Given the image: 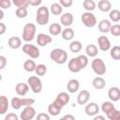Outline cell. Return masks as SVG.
Segmentation results:
<instances>
[{
    "label": "cell",
    "instance_id": "b9f144b4",
    "mask_svg": "<svg viewBox=\"0 0 120 120\" xmlns=\"http://www.w3.org/2000/svg\"><path fill=\"white\" fill-rule=\"evenodd\" d=\"M59 4L62 8H69L72 6L73 1L72 0H60Z\"/></svg>",
    "mask_w": 120,
    "mask_h": 120
},
{
    "label": "cell",
    "instance_id": "8d00e7d4",
    "mask_svg": "<svg viewBox=\"0 0 120 120\" xmlns=\"http://www.w3.org/2000/svg\"><path fill=\"white\" fill-rule=\"evenodd\" d=\"M28 14V10L26 8H17L16 11H15V15L17 18H20V19H22V18H25Z\"/></svg>",
    "mask_w": 120,
    "mask_h": 120
},
{
    "label": "cell",
    "instance_id": "4316f807",
    "mask_svg": "<svg viewBox=\"0 0 120 120\" xmlns=\"http://www.w3.org/2000/svg\"><path fill=\"white\" fill-rule=\"evenodd\" d=\"M61 111H62V108L59 107V106H58L56 103H54V102H52V103L48 106V112H49L51 115H52V116L58 115V114L61 112Z\"/></svg>",
    "mask_w": 120,
    "mask_h": 120
},
{
    "label": "cell",
    "instance_id": "7402d4cb",
    "mask_svg": "<svg viewBox=\"0 0 120 120\" xmlns=\"http://www.w3.org/2000/svg\"><path fill=\"white\" fill-rule=\"evenodd\" d=\"M9 107V101L6 96H0V114H5Z\"/></svg>",
    "mask_w": 120,
    "mask_h": 120
},
{
    "label": "cell",
    "instance_id": "83f0119b",
    "mask_svg": "<svg viewBox=\"0 0 120 120\" xmlns=\"http://www.w3.org/2000/svg\"><path fill=\"white\" fill-rule=\"evenodd\" d=\"M61 35H62V38L65 40H71L74 37V31L70 27H66L65 29L62 30Z\"/></svg>",
    "mask_w": 120,
    "mask_h": 120
},
{
    "label": "cell",
    "instance_id": "d4e9b609",
    "mask_svg": "<svg viewBox=\"0 0 120 120\" xmlns=\"http://www.w3.org/2000/svg\"><path fill=\"white\" fill-rule=\"evenodd\" d=\"M62 30L63 29L61 27V24H59L57 22H52L49 26V33L52 36H58L62 32Z\"/></svg>",
    "mask_w": 120,
    "mask_h": 120
},
{
    "label": "cell",
    "instance_id": "ac0fdd59",
    "mask_svg": "<svg viewBox=\"0 0 120 120\" xmlns=\"http://www.w3.org/2000/svg\"><path fill=\"white\" fill-rule=\"evenodd\" d=\"M108 97L112 101H118L120 99V89L116 86H112L108 91Z\"/></svg>",
    "mask_w": 120,
    "mask_h": 120
},
{
    "label": "cell",
    "instance_id": "9a60e30c",
    "mask_svg": "<svg viewBox=\"0 0 120 120\" xmlns=\"http://www.w3.org/2000/svg\"><path fill=\"white\" fill-rule=\"evenodd\" d=\"M52 41V38H51V36L43 34V33L38 34V37H37V43H38V45H39L41 47H44V46L48 45Z\"/></svg>",
    "mask_w": 120,
    "mask_h": 120
},
{
    "label": "cell",
    "instance_id": "7bdbcfd3",
    "mask_svg": "<svg viewBox=\"0 0 120 120\" xmlns=\"http://www.w3.org/2000/svg\"><path fill=\"white\" fill-rule=\"evenodd\" d=\"M36 120H50V115L45 112H40L36 116Z\"/></svg>",
    "mask_w": 120,
    "mask_h": 120
},
{
    "label": "cell",
    "instance_id": "836d02e7",
    "mask_svg": "<svg viewBox=\"0 0 120 120\" xmlns=\"http://www.w3.org/2000/svg\"><path fill=\"white\" fill-rule=\"evenodd\" d=\"M110 55L114 60L120 59V46H112V48L110 49Z\"/></svg>",
    "mask_w": 120,
    "mask_h": 120
},
{
    "label": "cell",
    "instance_id": "d6986e66",
    "mask_svg": "<svg viewBox=\"0 0 120 120\" xmlns=\"http://www.w3.org/2000/svg\"><path fill=\"white\" fill-rule=\"evenodd\" d=\"M92 85H93V87L95 89L101 90V89H103L106 86V82H105V80L101 76H97V77H95L93 79Z\"/></svg>",
    "mask_w": 120,
    "mask_h": 120
},
{
    "label": "cell",
    "instance_id": "60d3db41",
    "mask_svg": "<svg viewBox=\"0 0 120 120\" xmlns=\"http://www.w3.org/2000/svg\"><path fill=\"white\" fill-rule=\"evenodd\" d=\"M11 6L10 0H0V8H9Z\"/></svg>",
    "mask_w": 120,
    "mask_h": 120
},
{
    "label": "cell",
    "instance_id": "ab89813d",
    "mask_svg": "<svg viewBox=\"0 0 120 120\" xmlns=\"http://www.w3.org/2000/svg\"><path fill=\"white\" fill-rule=\"evenodd\" d=\"M17 8H26L29 6V1L28 0H13L12 2Z\"/></svg>",
    "mask_w": 120,
    "mask_h": 120
},
{
    "label": "cell",
    "instance_id": "816d5d0a",
    "mask_svg": "<svg viewBox=\"0 0 120 120\" xmlns=\"http://www.w3.org/2000/svg\"><path fill=\"white\" fill-rule=\"evenodd\" d=\"M1 81H2V75L0 74V82H1Z\"/></svg>",
    "mask_w": 120,
    "mask_h": 120
},
{
    "label": "cell",
    "instance_id": "f907efd6",
    "mask_svg": "<svg viewBox=\"0 0 120 120\" xmlns=\"http://www.w3.org/2000/svg\"><path fill=\"white\" fill-rule=\"evenodd\" d=\"M3 18H4V12H3V10L0 8V21H1Z\"/></svg>",
    "mask_w": 120,
    "mask_h": 120
},
{
    "label": "cell",
    "instance_id": "ee69618b",
    "mask_svg": "<svg viewBox=\"0 0 120 120\" xmlns=\"http://www.w3.org/2000/svg\"><path fill=\"white\" fill-rule=\"evenodd\" d=\"M5 120H19V116L14 112H9L6 114Z\"/></svg>",
    "mask_w": 120,
    "mask_h": 120
},
{
    "label": "cell",
    "instance_id": "74e56055",
    "mask_svg": "<svg viewBox=\"0 0 120 120\" xmlns=\"http://www.w3.org/2000/svg\"><path fill=\"white\" fill-rule=\"evenodd\" d=\"M113 108H114V105L112 104V101H105V102H103L102 105H101V110H102V112H105V113H107L109 111H111V110L113 109Z\"/></svg>",
    "mask_w": 120,
    "mask_h": 120
},
{
    "label": "cell",
    "instance_id": "e0dca14e",
    "mask_svg": "<svg viewBox=\"0 0 120 120\" xmlns=\"http://www.w3.org/2000/svg\"><path fill=\"white\" fill-rule=\"evenodd\" d=\"M15 91L17 93L18 96H21V97H23L25 96L28 92H29V86L27 83H24V82H18L15 86Z\"/></svg>",
    "mask_w": 120,
    "mask_h": 120
},
{
    "label": "cell",
    "instance_id": "603a6c76",
    "mask_svg": "<svg viewBox=\"0 0 120 120\" xmlns=\"http://www.w3.org/2000/svg\"><path fill=\"white\" fill-rule=\"evenodd\" d=\"M111 26H112L111 22L106 19H103L98 22V30L101 33H108L110 31Z\"/></svg>",
    "mask_w": 120,
    "mask_h": 120
},
{
    "label": "cell",
    "instance_id": "7dc6e473",
    "mask_svg": "<svg viewBox=\"0 0 120 120\" xmlns=\"http://www.w3.org/2000/svg\"><path fill=\"white\" fill-rule=\"evenodd\" d=\"M59 120H75V117L72 115V114H66V115H64L62 118H60Z\"/></svg>",
    "mask_w": 120,
    "mask_h": 120
},
{
    "label": "cell",
    "instance_id": "1f68e13d",
    "mask_svg": "<svg viewBox=\"0 0 120 120\" xmlns=\"http://www.w3.org/2000/svg\"><path fill=\"white\" fill-rule=\"evenodd\" d=\"M50 11L53 15H61L63 12V8L60 6L59 3H53L50 7Z\"/></svg>",
    "mask_w": 120,
    "mask_h": 120
},
{
    "label": "cell",
    "instance_id": "8992f818",
    "mask_svg": "<svg viewBox=\"0 0 120 120\" xmlns=\"http://www.w3.org/2000/svg\"><path fill=\"white\" fill-rule=\"evenodd\" d=\"M91 68L97 75H103L107 71L106 65L101 58H95L91 63Z\"/></svg>",
    "mask_w": 120,
    "mask_h": 120
},
{
    "label": "cell",
    "instance_id": "7c38bea8",
    "mask_svg": "<svg viewBox=\"0 0 120 120\" xmlns=\"http://www.w3.org/2000/svg\"><path fill=\"white\" fill-rule=\"evenodd\" d=\"M98 44L99 50L102 52L110 51V49L112 48L111 47V41L106 36H100L98 38Z\"/></svg>",
    "mask_w": 120,
    "mask_h": 120
},
{
    "label": "cell",
    "instance_id": "277c9868",
    "mask_svg": "<svg viewBox=\"0 0 120 120\" xmlns=\"http://www.w3.org/2000/svg\"><path fill=\"white\" fill-rule=\"evenodd\" d=\"M35 103L34 98H17L14 97L12 98L10 101V105L14 110H20L22 107H26V106H32Z\"/></svg>",
    "mask_w": 120,
    "mask_h": 120
},
{
    "label": "cell",
    "instance_id": "f1b7e54d",
    "mask_svg": "<svg viewBox=\"0 0 120 120\" xmlns=\"http://www.w3.org/2000/svg\"><path fill=\"white\" fill-rule=\"evenodd\" d=\"M36 67H37V65H36L35 61L32 59H28L23 63V69L27 72H34L36 69Z\"/></svg>",
    "mask_w": 120,
    "mask_h": 120
},
{
    "label": "cell",
    "instance_id": "c3c4849f",
    "mask_svg": "<svg viewBox=\"0 0 120 120\" xmlns=\"http://www.w3.org/2000/svg\"><path fill=\"white\" fill-rule=\"evenodd\" d=\"M42 1L41 0H36V1H29V5L30 6H34V7H38L39 5H41Z\"/></svg>",
    "mask_w": 120,
    "mask_h": 120
},
{
    "label": "cell",
    "instance_id": "2e32d148",
    "mask_svg": "<svg viewBox=\"0 0 120 120\" xmlns=\"http://www.w3.org/2000/svg\"><path fill=\"white\" fill-rule=\"evenodd\" d=\"M60 22L62 25L66 27H69L73 23V15L70 12H66L62 14L60 17Z\"/></svg>",
    "mask_w": 120,
    "mask_h": 120
},
{
    "label": "cell",
    "instance_id": "f546056e",
    "mask_svg": "<svg viewBox=\"0 0 120 120\" xmlns=\"http://www.w3.org/2000/svg\"><path fill=\"white\" fill-rule=\"evenodd\" d=\"M82 7L87 12H92L96 8V2L94 0H84L82 2Z\"/></svg>",
    "mask_w": 120,
    "mask_h": 120
},
{
    "label": "cell",
    "instance_id": "ffe728a7",
    "mask_svg": "<svg viewBox=\"0 0 120 120\" xmlns=\"http://www.w3.org/2000/svg\"><path fill=\"white\" fill-rule=\"evenodd\" d=\"M79 88H80V82L77 79H71L68 82L67 89L69 93H75L79 90Z\"/></svg>",
    "mask_w": 120,
    "mask_h": 120
},
{
    "label": "cell",
    "instance_id": "44dd1931",
    "mask_svg": "<svg viewBox=\"0 0 120 120\" xmlns=\"http://www.w3.org/2000/svg\"><path fill=\"white\" fill-rule=\"evenodd\" d=\"M8 44L9 48H11V49H14V50L19 49L22 46V39L19 37L14 36V37H11V38H8Z\"/></svg>",
    "mask_w": 120,
    "mask_h": 120
},
{
    "label": "cell",
    "instance_id": "52a82bcc",
    "mask_svg": "<svg viewBox=\"0 0 120 120\" xmlns=\"http://www.w3.org/2000/svg\"><path fill=\"white\" fill-rule=\"evenodd\" d=\"M27 84L35 94H38L42 90V82L38 76H30L27 79Z\"/></svg>",
    "mask_w": 120,
    "mask_h": 120
},
{
    "label": "cell",
    "instance_id": "5bb4252c",
    "mask_svg": "<svg viewBox=\"0 0 120 120\" xmlns=\"http://www.w3.org/2000/svg\"><path fill=\"white\" fill-rule=\"evenodd\" d=\"M90 98V92L88 90H82L77 96V102L80 105H85Z\"/></svg>",
    "mask_w": 120,
    "mask_h": 120
},
{
    "label": "cell",
    "instance_id": "7a4b0ae2",
    "mask_svg": "<svg viewBox=\"0 0 120 120\" xmlns=\"http://www.w3.org/2000/svg\"><path fill=\"white\" fill-rule=\"evenodd\" d=\"M50 58L58 65H63L68 61V52L60 48L53 49L50 53Z\"/></svg>",
    "mask_w": 120,
    "mask_h": 120
},
{
    "label": "cell",
    "instance_id": "3957f363",
    "mask_svg": "<svg viewBox=\"0 0 120 120\" xmlns=\"http://www.w3.org/2000/svg\"><path fill=\"white\" fill-rule=\"evenodd\" d=\"M50 20V10L47 7L41 6L37 10L36 22L39 25H46Z\"/></svg>",
    "mask_w": 120,
    "mask_h": 120
},
{
    "label": "cell",
    "instance_id": "4dcf8cb0",
    "mask_svg": "<svg viewBox=\"0 0 120 120\" xmlns=\"http://www.w3.org/2000/svg\"><path fill=\"white\" fill-rule=\"evenodd\" d=\"M105 114L107 115L108 119H110V120H120V112L118 110H116L115 108L112 109Z\"/></svg>",
    "mask_w": 120,
    "mask_h": 120
},
{
    "label": "cell",
    "instance_id": "8fae6325",
    "mask_svg": "<svg viewBox=\"0 0 120 120\" xmlns=\"http://www.w3.org/2000/svg\"><path fill=\"white\" fill-rule=\"evenodd\" d=\"M69 100H70L69 95L68 93H66V92H61V93H59L56 96V98H55V99H54L53 102L56 103L59 107L63 108L65 105H67L69 102Z\"/></svg>",
    "mask_w": 120,
    "mask_h": 120
},
{
    "label": "cell",
    "instance_id": "30bf717a",
    "mask_svg": "<svg viewBox=\"0 0 120 120\" xmlns=\"http://www.w3.org/2000/svg\"><path fill=\"white\" fill-rule=\"evenodd\" d=\"M36 116V110L32 106H26L20 113L21 120H32Z\"/></svg>",
    "mask_w": 120,
    "mask_h": 120
},
{
    "label": "cell",
    "instance_id": "484cf974",
    "mask_svg": "<svg viewBox=\"0 0 120 120\" xmlns=\"http://www.w3.org/2000/svg\"><path fill=\"white\" fill-rule=\"evenodd\" d=\"M85 52L89 57H96L98 53V49L95 44H88L85 48Z\"/></svg>",
    "mask_w": 120,
    "mask_h": 120
},
{
    "label": "cell",
    "instance_id": "681fc988",
    "mask_svg": "<svg viewBox=\"0 0 120 120\" xmlns=\"http://www.w3.org/2000/svg\"><path fill=\"white\" fill-rule=\"evenodd\" d=\"M93 120H106V119H105V117H104L103 115H98V114H97V115L94 116Z\"/></svg>",
    "mask_w": 120,
    "mask_h": 120
},
{
    "label": "cell",
    "instance_id": "cb8c5ba5",
    "mask_svg": "<svg viewBox=\"0 0 120 120\" xmlns=\"http://www.w3.org/2000/svg\"><path fill=\"white\" fill-rule=\"evenodd\" d=\"M98 8L102 12H108L112 9V3L109 0H100L98 3Z\"/></svg>",
    "mask_w": 120,
    "mask_h": 120
},
{
    "label": "cell",
    "instance_id": "bcb514c9",
    "mask_svg": "<svg viewBox=\"0 0 120 120\" xmlns=\"http://www.w3.org/2000/svg\"><path fill=\"white\" fill-rule=\"evenodd\" d=\"M6 31H7V26H6V24L3 23V22H0V36H1V35H4V34L6 33Z\"/></svg>",
    "mask_w": 120,
    "mask_h": 120
},
{
    "label": "cell",
    "instance_id": "6da1fadb",
    "mask_svg": "<svg viewBox=\"0 0 120 120\" xmlns=\"http://www.w3.org/2000/svg\"><path fill=\"white\" fill-rule=\"evenodd\" d=\"M87 65H88V57L84 54H81L77 57L71 58L68 61V68L69 71L73 73H77V72H80L84 68H86Z\"/></svg>",
    "mask_w": 120,
    "mask_h": 120
},
{
    "label": "cell",
    "instance_id": "d6a6232c",
    "mask_svg": "<svg viewBox=\"0 0 120 120\" xmlns=\"http://www.w3.org/2000/svg\"><path fill=\"white\" fill-rule=\"evenodd\" d=\"M82 48V45L79 40H73L69 44V50L71 52H81Z\"/></svg>",
    "mask_w": 120,
    "mask_h": 120
},
{
    "label": "cell",
    "instance_id": "e575fe53",
    "mask_svg": "<svg viewBox=\"0 0 120 120\" xmlns=\"http://www.w3.org/2000/svg\"><path fill=\"white\" fill-rule=\"evenodd\" d=\"M109 18L112 22H118L120 21V11L118 9H112L110 10L109 13Z\"/></svg>",
    "mask_w": 120,
    "mask_h": 120
},
{
    "label": "cell",
    "instance_id": "5b68a950",
    "mask_svg": "<svg viewBox=\"0 0 120 120\" xmlns=\"http://www.w3.org/2000/svg\"><path fill=\"white\" fill-rule=\"evenodd\" d=\"M36 30H37V27L34 23L32 22L26 23L22 29V39L26 42L32 41L36 36Z\"/></svg>",
    "mask_w": 120,
    "mask_h": 120
},
{
    "label": "cell",
    "instance_id": "d590c367",
    "mask_svg": "<svg viewBox=\"0 0 120 120\" xmlns=\"http://www.w3.org/2000/svg\"><path fill=\"white\" fill-rule=\"evenodd\" d=\"M38 76H44L47 72V67L43 64H39L36 67V69L34 71Z\"/></svg>",
    "mask_w": 120,
    "mask_h": 120
},
{
    "label": "cell",
    "instance_id": "ba28073f",
    "mask_svg": "<svg viewBox=\"0 0 120 120\" xmlns=\"http://www.w3.org/2000/svg\"><path fill=\"white\" fill-rule=\"evenodd\" d=\"M22 52L32 59H37L40 55L38 48L30 43H25L24 45H22Z\"/></svg>",
    "mask_w": 120,
    "mask_h": 120
},
{
    "label": "cell",
    "instance_id": "9c48e42d",
    "mask_svg": "<svg viewBox=\"0 0 120 120\" xmlns=\"http://www.w3.org/2000/svg\"><path fill=\"white\" fill-rule=\"evenodd\" d=\"M81 20H82V22L86 27H89V28H92L97 24V18L92 12H87V11L83 12L82 14Z\"/></svg>",
    "mask_w": 120,
    "mask_h": 120
},
{
    "label": "cell",
    "instance_id": "f6af8a7d",
    "mask_svg": "<svg viewBox=\"0 0 120 120\" xmlns=\"http://www.w3.org/2000/svg\"><path fill=\"white\" fill-rule=\"evenodd\" d=\"M7 66V58L4 55H0V70L5 68Z\"/></svg>",
    "mask_w": 120,
    "mask_h": 120
},
{
    "label": "cell",
    "instance_id": "f35d334b",
    "mask_svg": "<svg viewBox=\"0 0 120 120\" xmlns=\"http://www.w3.org/2000/svg\"><path fill=\"white\" fill-rule=\"evenodd\" d=\"M109 32L114 37H119L120 36V25L117 24V23L116 24H112Z\"/></svg>",
    "mask_w": 120,
    "mask_h": 120
},
{
    "label": "cell",
    "instance_id": "4fadbf2b",
    "mask_svg": "<svg viewBox=\"0 0 120 120\" xmlns=\"http://www.w3.org/2000/svg\"><path fill=\"white\" fill-rule=\"evenodd\" d=\"M98 111H99V108H98V105L96 102H90L84 108V112L88 116L97 115L98 113Z\"/></svg>",
    "mask_w": 120,
    "mask_h": 120
}]
</instances>
